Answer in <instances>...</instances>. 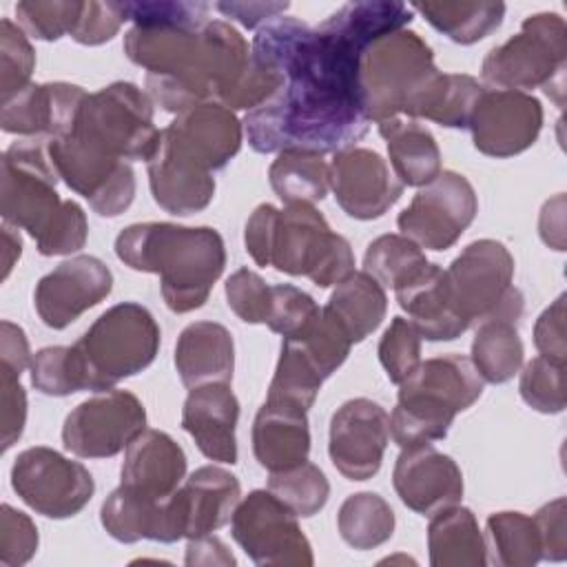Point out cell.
Returning a JSON list of instances; mask_svg holds the SVG:
<instances>
[{
	"label": "cell",
	"mask_w": 567,
	"mask_h": 567,
	"mask_svg": "<svg viewBox=\"0 0 567 567\" xmlns=\"http://www.w3.org/2000/svg\"><path fill=\"white\" fill-rule=\"evenodd\" d=\"M427 549L432 567H483L487 563L485 536L476 516L458 505L430 516Z\"/></svg>",
	"instance_id": "cell-34"
},
{
	"label": "cell",
	"mask_w": 567,
	"mask_h": 567,
	"mask_svg": "<svg viewBox=\"0 0 567 567\" xmlns=\"http://www.w3.org/2000/svg\"><path fill=\"white\" fill-rule=\"evenodd\" d=\"M38 551V527L20 509L9 503L0 509V565L20 567L27 565Z\"/></svg>",
	"instance_id": "cell-53"
},
{
	"label": "cell",
	"mask_w": 567,
	"mask_h": 567,
	"mask_svg": "<svg viewBox=\"0 0 567 567\" xmlns=\"http://www.w3.org/2000/svg\"><path fill=\"white\" fill-rule=\"evenodd\" d=\"M175 368L182 383H230L235 370V343L226 326L217 321L188 323L175 343Z\"/></svg>",
	"instance_id": "cell-30"
},
{
	"label": "cell",
	"mask_w": 567,
	"mask_h": 567,
	"mask_svg": "<svg viewBox=\"0 0 567 567\" xmlns=\"http://www.w3.org/2000/svg\"><path fill=\"white\" fill-rule=\"evenodd\" d=\"M279 208L272 204H259L244 228V244L257 266H270V246Z\"/></svg>",
	"instance_id": "cell-58"
},
{
	"label": "cell",
	"mask_w": 567,
	"mask_h": 567,
	"mask_svg": "<svg viewBox=\"0 0 567 567\" xmlns=\"http://www.w3.org/2000/svg\"><path fill=\"white\" fill-rule=\"evenodd\" d=\"M82 11V2L62 0V2H18L16 18L20 29L44 42H55L62 35H71Z\"/></svg>",
	"instance_id": "cell-47"
},
{
	"label": "cell",
	"mask_w": 567,
	"mask_h": 567,
	"mask_svg": "<svg viewBox=\"0 0 567 567\" xmlns=\"http://www.w3.org/2000/svg\"><path fill=\"white\" fill-rule=\"evenodd\" d=\"M124 53L146 71L153 104L175 115L204 102L221 104L250 64L244 35L213 18L133 24L124 33Z\"/></svg>",
	"instance_id": "cell-2"
},
{
	"label": "cell",
	"mask_w": 567,
	"mask_h": 567,
	"mask_svg": "<svg viewBox=\"0 0 567 567\" xmlns=\"http://www.w3.org/2000/svg\"><path fill=\"white\" fill-rule=\"evenodd\" d=\"M186 514V540L206 536L230 523L241 501V485L235 474L219 465L197 467L179 487Z\"/></svg>",
	"instance_id": "cell-31"
},
{
	"label": "cell",
	"mask_w": 567,
	"mask_h": 567,
	"mask_svg": "<svg viewBox=\"0 0 567 567\" xmlns=\"http://www.w3.org/2000/svg\"><path fill=\"white\" fill-rule=\"evenodd\" d=\"M27 423V392L20 383V374L9 368H0V430L2 452H7L24 432Z\"/></svg>",
	"instance_id": "cell-55"
},
{
	"label": "cell",
	"mask_w": 567,
	"mask_h": 567,
	"mask_svg": "<svg viewBox=\"0 0 567 567\" xmlns=\"http://www.w3.org/2000/svg\"><path fill=\"white\" fill-rule=\"evenodd\" d=\"M86 95L82 86L69 82H31L11 97L0 100V126L22 140L62 137L73 131Z\"/></svg>",
	"instance_id": "cell-23"
},
{
	"label": "cell",
	"mask_w": 567,
	"mask_h": 567,
	"mask_svg": "<svg viewBox=\"0 0 567 567\" xmlns=\"http://www.w3.org/2000/svg\"><path fill=\"white\" fill-rule=\"evenodd\" d=\"M319 310L321 308L317 301L301 288L290 284H275L266 326L284 339H292L310 326Z\"/></svg>",
	"instance_id": "cell-49"
},
{
	"label": "cell",
	"mask_w": 567,
	"mask_h": 567,
	"mask_svg": "<svg viewBox=\"0 0 567 567\" xmlns=\"http://www.w3.org/2000/svg\"><path fill=\"white\" fill-rule=\"evenodd\" d=\"M58 177L102 217L122 215L135 199V173L128 162L109 155L73 131L47 142Z\"/></svg>",
	"instance_id": "cell-12"
},
{
	"label": "cell",
	"mask_w": 567,
	"mask_h": 567,
	"mask_svg": "<svg viewBox=\"0 0 567 567\" xmlns=\"http://www.w3.org/2000/svg\"><path fill=\"white\" fill-rule=\"evenodd\" d=\"M275 195L286 204L315 206L328 195L330 175L323 155L308 151H281L268 168Z\"/></svg>",
	"instance_id": "cell-35"
},
{
	"label": "cell",
	"mask_w": 567,
	"mask_h": 567,
	"mask_svg": "<svg viewBox=\"0 0 567 567\" xmlns=\"http://www.w3.org/2000/svg\"><path fill=\"white\" fill-rule=\"evenodd\" d=\"M100 523L106 534L120 543H175L186 536L182 492L177 489L168 498L159 501L120 485L104 498Z\"/></svg>",
	"instance_id": "cell-24"
},
{
	"label": "cell",
	"mask_w": 567,
	"mask_h": 567,
	"mask_svg": "<svg viewBox=\"0 0 567 567\" xmlns=\"http://www.w3.org/2000/svg\"><path fill=\"white\" fill-rule=\"evenodd\" d=\"M520 399L540 414H560L567 403L565 363L534 357L525 363L518 381Z\"/></svg>",
	"instance_id": "cell-44"
},
{
	"label": "cell",
	"mask_w": 567,
	"mask_h": 567,
	"mask_svg": "<svg viewBox=\"0 0 567 567\" xmlns=\"http://www.w3.org/2000/svg\"><path fill=\"white\" fill-rule=\"evenodd\" d=\"M42 137H24L2 153L0 213L2 221L38 237L62 208L60 182Z\"/></svg>",
	"instance_id": "cell-11"
},
{
	"label": "cell",
	"mask_w": 567,
	"mask_h": 567,
	"mask_svg": "<svg viewBox=\"0 0 567 567\" xmlns=\"http://www.w3.org/2000/svg\"><path fill=\"white\" fill-rule=\"evenodd\" d=\"M377 352L388 379L399 385L421 363V334L405 317H394L385 328Z\"/></svg>",
	"instance_id": "cell-46"
},
{
	"label": "cell",
	"mask_w": 567,
	"mask_h": 567,
	"mask_svg": "<svg viewBox=\"0 0 567 567\" xmlns=\"http://www.w3.org/2000/svg\"><path fill=\"white\" fill-rule=\"evenodd\" d=\"M567 24L558 13L527 16L520 33L494 47L481 64V75L494 89H543L558 106L565 95Z\"/></svg>",
	"instance_id": "cell-7"
},
{
	"label": "cell",
	"mask_w": 567,
	"mask_h": 567,
	"mask_svg": "<svg viewBox=\"0 0 567 567\" xmlns=\"http://www.w3.org/2000/svg\"><path fill=\"white\" fill-rule=\"evenodd\" d=\"M35 53L29 35L9 18L0 20V100L31 84Z\"/></svg>",
	"instance_id": "cell-45"
},
{
	"label": "cell",
	"mask_w": 567,
	"mask_h": 567,
	"mask_svg": "<svg viewBox=\"0 0 567 567\" xmlns=\"http://www.w3.org/2000/svg\"><path fill=\"white\" fill-rule=\"evenodd\" d=\"M148 186L155 204L171 215L186 217L204 210L215 197L213 173L179 155L162 135L146 159Z\"/></svg>",
	"instance_id": "cell-27"
},
{
	"label": "cell",
	"mask_w": 567,
	"mask_h": 567,
	"mask_svg": "<svg viewBox=\"0 0 567 567\" xmlns=\"http://www.w3.org/2000/svg\"><path fill=\"white\" fill-rule=\"evenodd\" d=\"M292 339L301 343V348L315 361L323 379H328L332 372H337V368L343 365L352 348L350 339L343 334V330L332 321V317L323 308L310 321V326Z\"/></svg>",
	"instance_id": "cell-48"
},
{
	"label": "cell",
	"mask_w": 567,
	"mask_h": 567,
	"mask_svg": "<svg viewBox=\"0 0 567 567\" xmlns=\"http://www.w3.org/2000/svg\"><path fill=\"white\" fill-rule=\"evenodd\" d=\"M184 563L186 565H237L226 543L213 534L188 538Z\"/></svg>",
	"instance_id": "cell-61"
},
{
	"label": "cell",
	"mask_w": 567,
	"mask_h": 567,
	"mask_svg": "<svg viewBox=\"0 0 567 567\" xmlns=\"http://www.w3.org/2000/svg\"><path fill=\"white\" fill-rule=\"evenodd\" d=\"M2 246H4V250H2V279H7L11 268L16 266V261L22 255V239L16 233V226L2 224Z\"/></svg>",
	"instance_id": "cell-63"
},
{
	"label": "cell",
	"mask_w": 567,
	"mask_h": 567,
	"mask_svg": "<svg viewBox=\"0 0 567 567\" xmlns=\"http://www.w3.org/2000/svg\"><path fill=\"white\" fill-rule=\"evenodd\" d=\"M111 290V268L93 255H75L58 264L35 284L33 306L44 326L62 330L104 301Z\"/></svg>",
	"instance_id": "cell-20"
},
{
	"label": "cell",
	"mask_w": 567,
	"mask_h": 567,
	"mask_svg": "<svg viewBox=\"0 0 567 567\" xmlns=\"http://www.w3.org/2000/svg\"><path fill=\"white\" fill-rule=\"evenodd\" d=\"M478 213L474 186L456 171H441L421 186L396 217L403 237L425 250H447L470 228Z\"/></svg>",
	"instance_id": "cell-15"
},
{
	"label": "cell",
	"mask_w": 567,
	"mask_h": 567,
	"mask_svg": "<svg viewBox=\"0 0 567 567\" xmlns=\"http://www.w3.org/2000/svg\"><path fill=\"white\" fill-rule=\"evenodd\" d=\"M144 430V403L128 390H104L66 414L62 443L80 458H109L126 450Z\"/></svg>",
	"instance_id": "cell-16"
},
{
	"label": "cell",
	"mask_w": 567,
	"mask_h": 567,
	"mask_svg": "<svg viewBox=\"0 0 567 567\" xmlns=\"http://www.w3.org/2000/svg\"><path fill=\"white\" fill-rule=\"evenodd\" d=\"M390 439V416L372 399L357 396L341 403L328 430V454L348 481H368L381 470Z\"/></svg>",
	"instance_id": "cell-18"
},
{
	"label": "cell",
	"mask_w": 567,
	"mask_h": 567,
	"mask_svg": "<svg viewBox=\"0 0 567 567\" xmlns=\"http://www.w3.org/2000/svg\"><path fill=\"white\" fill-rule=\"evenodd\" d=\"M86 237H89V221H86L84 208L73 199H64L62 208L33 239L40 255L53 257V255L78 252L86 244Z\"/></svg>",
	"instance_id": "cell-50"
},
{
	"label": "cell",
	"mask_w": 567,
	"mask_h": 567,
	"mask_svg": "<svg viewBox=\"0 0 567 567\" xmlns=\"http://www.w3.org/2000/svg\"><path fill=\"white\" fill-rule=\"evenodd\" d=\"M228 308L246 323H266L272 286H268L261 275L250 268L235 270L224 286Z\"/></svg>",
	"instance_id": "cell-51"
},
{
	"label": "cell",
	"mask_w": 567,
	"mask_h": 567,
	"mask_svg": "<svg viewBox=\"0 0 567 567\" xmlns=\"http://www.w3.org/2000/svg\"><path fill=\"white\" fill-rule=\"evenodd\" d=\"M514 257L496 239H476L445 268L450 301L472 328L487 319L516 321L523 315V292L512 286Z\"/></svg>",
	"instance_id": "cell-8"
},
{
	"label": "cell",
	"mask_w": 567,
	"mask_h": 567,
	"mask_svg": "<svg viewBox=\"0 0 567 567\" xmlns=\"http://www.w3.org/2000/svg\"><path fill=\"white\" fill-rule=\"evenodd\" d=\"M427 266L425 252L403 235H381L368 244L363 270L383 288H399Z\"/></svg>",
	"instance_id": "cell-42"
},
{
	"label": "cell",
	"mask_w": 567,
	"mask_h": 567,
	"mask_svg": "<svg viewBox=\"0 0 567 567\" xmlns=\"http://www.w3.org/2000/svg\"><path fill=\"white\" fill-rule=\"evenodd\" d=\"M159 341L162 332L148 308L135 301L111 306L69 346L78 388L113 390L155 361Z\"/></svg>",
	"instance_id": "cell-5"
},
{
	"label": "cell",
	"mask_w": 567,
	"mask_h": 567,
	"mask_svg": "<svg viewBox=\"0 0 567 567\" xmlns=\"http://www.w3.org/2000/svg\"><path fill=\"white\" fill-rule=\"evenodd\" d=\"M485 547L501 567H534L540 556V538L532 516L523 512H496L485 523Z\"/></svg>",
	"instance_id": "cell-39"
},
{
	"label": "cell",
	"mask_w": 567,
	"mask_h": 567,
	"mask_svg": "<svg viewBox=\"0 0 567 567\" xmlns=\"http://www.w3.org/2000/svg\"><path fill=\"white\" fill-rule=\"evenodd\" d=\"M323 310L354 346L370 337L385 319L388 295L365 270H354L334 286Z\"/></svg>",
	"instance_id": "cell-32"
},
{
	"label": "cell",
	"mask_w": 567,
	"mask_h": 567,
	"mask_svg": "<svg viewBox=\"0 0 567 567\" xmlns=\"http://www.w3.org/2000/svg\"><path fill=\"white\" fill-rule=\"evenodd\" d=\"M392 485L401 503L423 516L458 505L463 498L461 467L432 443L401 447L392 470Z\"/></svg>",
	"instance_id": "cell-22"
},
{
	"label": "cell",
	"mask_w": 567,
	"mask_h": 567,
	"mask_svg": "<svg viewBox=\"0 0 567 567\" xmlns=\"http://www.w3.org/2000/svg\"><path fill=\"white\" fill-rule=\"evenodd\" d=\"M441 71L430 44L410 29H399L374 40L361 55L359 91L370 122L399 115L416 117V111Z\"/></svg>",
	"instance_id": "cell-6"
},
{
	"label": "cell",
	"mask_w": 567,
	"mask_h": 567,
	"mask_svg": "<svg viewBox=\"0 0 567 567\" xmlns=\"http://www.w3.org/2000/svg\"><path fill=\"white\" fill-rule=\"evenodd\" d=\"M474 363L456 352L432 357L399 383V401L390 414V436L399 447L441 441L458 412L483 394Z\"/></svg>",
	"instance_id": "cell-4"
},
{
	"label": "cell",
	"mask_w": 567,
	"mask_h": 567,
	"mask_svg": "<svg viewBox=\"0 0 567 567\" xmlns=\"http://www.w3.org/2000/svg\"><path fill=\"white\" fill-rule=\"evenodd\" d=\"M525 348L516 328L509 319H487L476 326L472 339V357L476 372L487 383H505L520 372Z\"/></svg>",
	"instance_id": "cell-36"
},
{
	"label": "cell",
	"mask_w": 567,
	"mask_h": 567,
	"mask_svg": "<svg viewBox=\"0 0 567 567\" xmlns=\"http://www.w3.org/2000/svg\"><path fill=\"white\" fill-rule=\"evenodd\" d=\"M124 2H82L80 18L71 31V38L84 47H97L117 35L126 22Z\"/></svg>",
	"instance_id": "cell-54"
},
{
	"label": "cell",
	"mask_w": 567,
	"mask_h": 567,
	"mask_svg": "<svg viewBox=\"0 0 567 567\" xmlns=\"http://www.w3.org/2000/svg\"><path fill=\"white\" fill-rule=\"evenodd\" d=\"M270 266L292 277H308L319 288H330L354 272V252L350 241L332 233L315 206L295 204L277 215Z\"/></svg>",
	"instance_id": "cell-9"
},
{
	"label": "cell",
	"mask_w": 567,
	"mask_h": 567,
	"mask_svg": "<svg viewBox=\"0 0 567 567\" xmlns=\"http://www.w3.org/2000/svg\"><path fill=\"white\" fill-rule=\"evenodd\" d=\"M31 383L38 392L47 396H69L80 392L71 365L69 346H49L33 354L31 359Z\"/></svg>",
	"instance_id": "cell-52"
},
{
	"label": "cell",
	"mask_w": 567,
	"mask_h": 567,
	"mask_svg": "<svg viewBox=\"0 0 567 567\" xmlns=\"http://www.w3.org/2000/svg\"><path fill=\"white\" fill-rule=\"evenodd\" d=\"M567 503L563 496L545 503L532 518L540 538V556L543 560L560 563L567 556V527H565Z\"/></svg>",
	"instance_id": "cell-56"
},
{
	"label": "cell",
	"mask_w": 567,
	"mask_h": 567,
	"mask_svg": "<svg viewBox=\"0 0 567 567\" xmlns=\"http://www.w3.org/2000/svg\"><path fill=\"white\" fill-rule=\"evenodd\" d=\"M268 489L297 516L310 518L323 509L330 496V483L315 463H299L284 472H270Z\"/></svg>",
	"instance_id": "cell-43"
},
{
	"label": "cell",
	"mask_w": 567,
	"mask_h": 567,
	"mask_svg": "<svg viewBox=\"0 0 567 567\" xmlns=\"http://www.w3.org/2000/svg\"><path fill=\"white\" fill-rule=\"evenodd\" d=\"M164 140L199 168L221 171L241 148L244 124L219 102L197 104L162 128Z\"/></svg>",
	"instance_id": "cell-21"
},
{
	"label": "cell",
	"mask_w": 567,
	"mask_h": 567,
	"mask_svg": "<svg viewBox=\"0 0 567 567\" xmlns=\"http://www.w3.org/2000/svg\"><path fill=\"white\" fill-rule=\"evenodd\" d=\"M252 452L268 472H284L308 461V412L266 399L252 421Z\"/></svg>",
	"instance_id": "cell-28"
},
{
	"label": "cell",
	"mask_w": 567,
	"mask_h": 567,
	"mask_svg": "<svg viewBox=\"0 0 567 567\" xmlns=\"http://www.w3.org/2000/svg\"><path fill=\"white\" fill-rule=\"evenodd\" d=\"M436 31L456 44H474L496 31L505 16L503 2H414Z\"/></svg>",
	"instance_id": "cell-37"
},
{
	"label": "cell",
	"mask_w": 567,
	"mask_h": 567,
	"mask_svg": "<svg viewBox=\"0 0 567 567\" xmlns=\"http://www.w3.org/2000/svg\"><path fill=\"white\" fill-rule=\"evenodd\" d=\"M239 401L228 383L190 388L182 408V427L199 452L217 463H237Z\"/></svg>",
	"instance_id": "cell-25"
},
{
	"label": "cell",
	"mask_w": 567,
	"mask_h": 567,
	"mask_svg": "<svg viewBox=\"0 0 567 567\" xmlns=\"http://www.w3.org/2000/svg\"><path fill=\"white\" fill-rule=\"evenodd\" d=\"M230 534L255 565L310 567L315 563L312 545L297 516L270 489H252L239 501Z\"/></svg>",
	"instance_id": "cell-13"
},
{
	"label": "cell",
	"mask_w": 567,
	"mask_h": 567,
	"mask_svg": "<svg viewBox=\"0 0 567 567\" xmlns=\"http://www.w3.org/2000/svg\"><path fill=\"white\" fill-rule=\"evenodd\" d=\"M412 22V7L394 0L348 2L321 24L279 16L257 29L250 55L284 75L281 89L244 117L252 151L339 153L370 128L361 106L363 51Z\"/></svg>",
	"instance_id": "cell-1"
},
{
	"label": "cell",
	"mask_w": 567,
	"mask_h": 567,
	"mask_svg": "<svg viewBox=\"0 0 567 567\" xmlns=\"http://www.w3.org/2000/svg\"><path fill=\"white\" fill-rule=\"evenodd\" d=\"M13 492L47 518H71L80 514L95 492L91 472L58 450L35 445L22 450L11 465Z\"/></svg>",
	"instance_id": "cell-14"
},
{
	"label": "cell",
	"mask_w": 567,
	"mask_h": 567,
	"mask_svg": "<svg viewBox=\"0 0 567 567\" xmlns=\"http://www.w3.org/2000/svg\"><path fill=\"white\" fill-rule=\"evenodd\" d=\"M385 140L392 173L403 186H425L441 173V151L434 135L416 120H383L377 124Z\"/></svg>",
	"instance_id": "cell-33"
},
{
	"label": "cell",
	"mask_w": 567,
	"mask_h": 567,
	"mask_svg": "<svg viewBox=\"0 0 567 567\" xmlns=\"http://www.w3.org/2000/svg\"><path fill=\"white\" fill-rule=\"evenodd\" d=\"M153 106L133 82H113L84 97L73 133L117 159L146 162L159 140Z\"/></svg>",
	"instance_id": "cell-10"
},
{
	"label": "cell",
	"mask_w": 567,
	"mask_h": 567,
	"mask_svg": "<svg viewBox=\"0 0 567 567\" xmlns=\"http://www.w3.org/2000/svg\"><path fill=\"white\" fill-rule=\"evenodd\" d=\"M394 295L421 339L452 341L470 328L450 301L445 270L439 264L427 261L419 275L394 288Z\"/></svg>",
	"instance_id": "cell-29"
},
{
	"label": "cell",
	"mask_w": 567,
	"mask_h": 567,
	"mask_svg": "<svg viewBox=\"0 0 567 567\" xmlns=\"http://www.w3.org/2000/svg\"><path fill=\"white\" fill-rule=\"evenodd\" d=\"M115 255L131 270L159 275L164 303L177 315L202 308L226 266V246L215 228L171 221L126 226L115 237Z\"/></svg>",
	"instance_id": "cell-3"
},
{
	"label": "cell",
	"mask_w": 567,
	"mask_h": 567,
	"mask_svg": "<svg viewBox=\"0 0 567 567\" xmlns=\"http://www.w3.org/2000/svg\"><path fill=\"white\" fill-rule=\"evenodd\" d=\"M186 476V454L179 443L162 430H144L124 450L120 485L151 496L168 498L182 487Z\"/></svg>",
	"instance_id": "cell-26"
},
{
	"label": "cell",
	"mask_w": 567,
	"mask_h": 567,
	"mask_svg": "<svg viewBox=\"0 0 567 567\" xmlns=\"http://www.w3.org/2000/svg\"><path fill=\"white\" fill-rule=\"evenodd\" d=\"M394 512L390 503L374 492L350 494L337 514V529L346 545L359 551L388 543L394 534Z\"/></svg>",
	"instance_id": "cell-38"
},
{
	"label": "cell",
	"mask_w": 567,
	"mask_h": 567,
	"mask_svg": "<svg viewBox=\"0 0 567 567\" xmlns=\"http://www.w3.org/2000/svg\"><path fill=\"white\" fill-rule=\"evenodd\" d=\"M534 346L540 357L565 363L567 346H565V295H558L554 303H549L534 323Z\"/></svg>",
	"instance_id": "cell-57"
},
{
	"label": "cell",
	"mask_w": 567,
	"mask_h": 567,
	"mask_svg": "<svg viewBox=\"0 0 567 567\" xmlns=\"http://www.w3.org/2000/svg\"><path fill=\"white\" fill-rule=\"evenodd\" d=\"M323 381V374L301 348V343L295 339H284L266 399L288 403L308 412Z\"/></svg>",
	"instance_id": "cell-41"
},
{
	"label": "cell",
	"mask_w": 567,
	"mask_h": 567,
	"mask_svg": "<svg viewBox=\"0 0 567 567\" xmlns=\"http://www.w3.org/2000/svg\"><path fill=\"white\" fill-rule=\"evenodd\" d=\"M538 233L549 248L565 250V195L563 193H558L556 197L543 204L540 217H538Z\"/></svg>",
	"instance_id": "cell-62"
},
{
	"label": "cell",
	"mask_w": 567,
	"mask_h": 567,
	"mask_svg": "<svg viewBox=\"0 0 567 567\" xmlns=\"http://www.w3.org/2000/svg\"><path fill=\"white\" fill-rule=\"evenodd\" d=\"M31 350L27 334L20 326L11 321L0 323V368H9L16 374H22L31 365Z\"/></svg>",
	"instance_id": "cell-60"
},
{
	"label": "cell",
	"mask_w": 567,
	"mask_h": 567,
	"mask_svg": "<svg viewBox=\"0 0 567 567\" xmlns=\"http://www.w3.org/2000/svg\"><path fill=\"white\" fill-rule=\"evenodd\" d=\"M288 2H217L215 9L226 18L237 20L246 29H259L266 22L284 16Z\"/></svg>",
	"instance_id": "cell-59"
},
{
	"label": "cell",
	"mask_w": 567,
	"mask_h": 567,
	"mask_svg": "<svg viewBox=\"0 0 567 567\" xmlns=\"http://www.w3.org/2000/svg\"><path fill=\"white\" fill-rule=\"evenodd\" d=\"M483 84L465 73H439L427 89L416 120H430L445 128H467Z\"/></svg>",
	"instance_id": "cell-40"
},
{
	"label": "cell",
	"mask_w": 567,
	"mask_h": 567,
	"mask_svg": "<svg viewBox=\"0 0 567 567\" xmlns=\"http://www.w3.org/2000/svg\"><path fill=\"white\" fill-rule=\"evenodd\" d=\"M474 148L487 157L505 159L527 151L543 128V106L525 91L483 89L470 124Z\"/></svg>",
	"instance_id": "cell-17"
},
{
	"label": "cell",
	"mask_w": 567,
	"mask_h": 567,
	"mask_svg": "<svg viewBox=\"0 0 567 567\" xmlns=\"http://www.w3.org/2000/svg\"><path fill=\"white\" fill-rule=\"evenodd\" d=\"M328 175L341 210L361 221L383 217L401 199L405 188L377 151L361 146L334 153Z\"/></svg>",
	"instance_id": "cell-19"
}]
</instances>
